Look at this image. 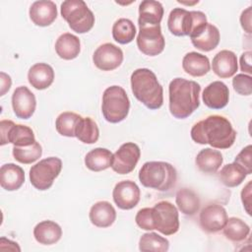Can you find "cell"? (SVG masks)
Listing matches in <instances>:
<instances>
[{
    "mask_svg": "<svg viewBox=\"0 0 252 252\" xmlns=\"http://www.w3.org/2000/svg\"><path fill=\"white\" fill-rule=\"evenodd\" d=\"M192 140L215 149H228L235 141L236 131L230 121L221 115H210L195 123L190 132Z\"/></svg>",
    "mask_w": 252,
    "mask_h": 252,
    "instance_id": "obj_1",
    "label": "cell"
},
{
    "mask_svg": "<svg viewBox=\"0 0 252 252\" xmlns=\"http://www.w3.org/2000/svg\"><path fill=\"white\" fill-rule=\"evenodd\" d=\"M201 86L192 80L175 78L169 83V111L177 119L189 117L200 105Z\"/></svg>",
    "mask_w": 252,
    "mask_h": 252,
    "instance_id": "obj_2",
    "label": "cell"
},
{
    "mask_svg": "<svg viewBox=\"0 0 252 252\" xmlns=\"http://www.w3.org/2000/svg\"><path fill=\"white\" fill-rule=\"evenodd\" d=\"M134 96L149 109L155 110L163 103V90L156 74L148 68L136 69L130 78Z\"/></svg>",
    "mask_w": 252,
    "mask_h": 252,
    "instance_id": "obj_3",
    "label": "cell"
},
{
    "mask_svg": "<svg viewBox=\"0 0 252 252\" xmlns=\"http://www.w3.org/2000/svg\"><path fill=\"white\" fill-rule=\"evenodd\" d=\"M139 180L144 187L166 192L175 185L177 172L169 162L147 161L139 171Z\"/></svg>",
    "mask_w": 252,
    "mask_h": 252,
    "instance_id": "obj_4",
    "label": "cell"
},
{
    "mask_svg": "<svg viewBox=\"0 0 252 252\" xmlns=\"http://www.w3.org/2000/svg\"><path fill=\"white\" fill-rule=\"evenodd\" d=\"M208 24L206 15L201 11H187L183 8H174L167 19L169 32L175 36L189 35L195 37Z\"/></svg>",
    "mask_w": 252,
    "mask_h": 252,
    "instance_id": "obj_5",
    "label": "cell"
},
{
    "mask_svg": "<svg viewBox=\"0 0 252 252\" xmlns=\"http://www.w3.org/2000/svg\"><path fill=\"white\" fill-rule=\"evenodd\" d=\"M130 110V100L125 90L120 86H110L102 94L101 112L109 123L123 121Z\"/></svg>",
    "mask_w": 252,
    "mask_h": 252,
    "instance_id": "obj_6",
    "label": "cell"
},
{
    "mask_svg": "<svg viewBox=\"0 0 252 252\" xmlns=\"http://www.w3.org/2000/svg\"><path fill=\"white\" fill-rule=\"evenodd\" d=\"M61 16L77 33L90 32L94 25V13L83 0H66L61 4Z\"/></svg>",
    "mask_w": 252,
    "mask_h": 252,
    "instance_id": "obj_7",
    "label": "cell"
},
{
    "mask_svg": "<svg viewBox=\"0 0 252 252\" xmlns=\"http://www.w3.org/2000/svg\"><path fill=\"white\" fill-rule=\"evenodd\" d=\"M62 169V160L57 157L43 158L30 169L32 185L40 191L49 189Z\"/></svg>",
    "mask_w": 252,
    "mask_h": 252,
    "instance_id": "obj_8",
    "label": "cell"
},
{
    "mask_svg": "<svg viewBox=\"0 0 252 252\" xmlns=\"http://www.w3.org/2000/svg\"><path fill=\"white\" fill-rule=\"evenodd\" d=\"M154 228L163 235H171L179 229L177 208L168 201H160L152 208Z\"/></svg>",
    "mask_w": 252,
    "mask_h": 252,
    "instance_id": "obj_9",
    "label": "cell"
},
{
    "mask_svg": "<svg viewBox=\"0 0 252 252\" xmlns=\"http://www.w3.org/2000/svg\"><path fill=\"white\" fill-rule=\"evenodd\" d=\"M137 46L145 55L157 56L160 54L165 46L160 25H139Z\"/></svg>",
    "mask_w": 252,
    "mask_h": 252,
    "instance_id": "obj_10",
    "label": "cell"
},
{
    "mask_svg": "<svg viewBox=\"0 0 252 252\" xmlns=\"http://www.w3.org/2000/svg\"><path fill=\"white\" fill-rule=\"evenodd\" d=\"M0 130L1 146L11 143L16 147H26L35 142L34 133L29 126L15 124L12 120H1Z\"/></svg>",
    "mask_w": 252,
    "mask_h": 252,
    "instance_id": "obj_11",
    "label": "cell"
},
{
    "mask_svg": "<svg viewBox=\"0 0 252 252\" xmlns=\"http://www.w3.org/2000/svg\"><path fill=\"white\" fill-rule=\"evenodd\" d=\"M141 157V151L137 144L127 142L122 144L113 154L111 168L118 174H128L134 170Z\"/></svg>",
    "mask_w": 252,
    "mask_h": 252,
    "instance_id": "obj_12",
    "label": "cell"
},
{
    "mask_svg": "<svg viewBox=\"0 0 252 252\" xmlns=\"http://www.w3.org/2000/svg\"><path fill=\"white\" fill-rule=\"evenodd\" d=\"M93 62L101 71L115 70L123 62V51L113 43H103L94 50Z\"/></svg>",
    "mask_w": 252,
    "mask_h": 252,
    "instance_id": "obj_13",
    "label": "cell"
},
{
    "mask_svg": "<svg viewBox=\"0 0 252 252\" xmlns=\"http://www.w3.org/2000/svg\"><path fill=\"white\" fill-rule=\"evenodd\" d=\"M112 198L119 209L131 210L138 205L141 198V191L134 181L123 180L114 186Z\"/></svg>",
    "mask_w": 252,
    "mask_h": 252,
    "instance_id": "obj_14",
    "label": "cell"
},
{
    "mask_svg": "<svg viewBox=\"0 0 252 252\" xmlns=\"http://www.w3.org/2000/svg\"><path fill=\"white\" fill-rule=\"evenodd\" d=\"M227 219L226 210L221 205L213 203L202 209L199 217V222L205 231L215 233L223 228Z\"/></svg>",
    "mask_w": 252,
    "mask_h": 252,
    "instance_id": "obj_15",
    "label": "cell"
},
{
    "mask_svg": "<svg viewBox=\"0 0 252 252\" xmlns=\"http://www.w3.org/2000/svg\"><path fill=\"white\" fill-rule=\"evenodd\" d=\"M12 107L15 115L20 119H29L36 107L34 94L26 86L16 88L12 94Z\"/></svg>",
    "mask_w": 252,
    "mask_h": 252,
    "instance_id": "obj_16",
    "label": "cell"
},
{
    "mask_svg": "<svg viewBox=\"0 0 252 252\" xmlns=\"http://www.w3.org/2000/svg\"><path fill=\"white\" fill-rule=\"evenodd\" d=\"M202 99L209 108L221 109L226 106L229 100L228 87L223 82L215 81L205 88Z\"/></svg>",
    "mask_w": 252,
    "mask_h": 252,
    "instance_id": "obj_17",
    "label": "cell"
},
{
    "mask_svg": "<svg viewBox=\"0 0 252 252\" xmlns=\"http://www.w3.org/2000/svg\"><path fill=\"white\" fill-rule=\"evenodd\" d=\"M29 14L32 22L35 26L47 27L55 21L57 17V7L53 1L39 0L32 4Z\"/></svg>",
    "mask_w": 252,
    "mask_h": 252,
    "instance_id": "obj_18",
    "label": "cell"
},
{
    "mask_svg": "<svg viewBox=\"0 0 252 252\" xmlns=\"http://www.w3.org/2000/svg\"><path fill=\"white\" fill-rule=\"evenodd\" d=\"M212 69L214 73L221 79L232 77L238 69L235 53L226 49L220 50L213 58Z\"/></svg>",
    "mask_w": 252,
    "mask_h": 252,
    "instance_id": "obj_19",
    "label": "cell"
},
{
    "mask_svg": "<svg viewBox=\"0 0 252 252\" xmlns=\"http://www.w3.org/2000/svg\"><path fill=\"white\" fill-rule=\"evenodd\" d=\"M89 218L94 226L105 228L115 221L116 211L109 202L99 201L91 207Z\"/></svg>",
    "mask_w": 252,
    "mask_h": 252,
    "instance_id": "obj_20",
    "label": "cell"
},
{
    "mask_svg": "<svg viewBox=\"0 0 252 252\" xmlns=\"http://www.w3.org/2000/svg\"><path fill=\"white\" fill-rule=\"evenodd\" d=\"M29 83L36 90L49 88L54 81V70L47 63H35L28 72Z\"/></svg>",
    "mask_w": 252,
    "mask_h": 252,
    "instance_id": "obj_21",
    "label": "cell"
},
{
    "mask_svg": "<svg viewBox=\"0 0 252 252\" xmlns=\"http://www.w3.org/2000/svg\"><path fill=\"white\" fill-rule=\"evenodd\" d=\"M25 182L24 169L15 163H5L0 168V185L6 191H16Z\"/></svg>",
    "mask_w": 252,
    "mask_h": 252,
    "instance_id": "obj_22",
    "label": "cell"
},
{
    "mask_svg": "<svg viewBox=\"0 0 252 252\" xmlns=\"http://www.w3.org/2000/svg\"><path fill=\"white\" fill-rule=\"evenodd\" d=\"M34 239L42 245H52L62 236L61 226L53 220H42L33 228Z\"/></svg>",
    "mask_w": 252,
    "mask_h": 252,
    "instance_id": "obj_23",
    "label": "cell"
},
{
    "mask_svg": "<svg viewBox=\"0 0 252 252\" xmlns=\"http://www.w3.org/2000/svg\"><path fill=\"white\" fill-rule=\"evenodd\" d=\"M223 158L220 151L211 148H205L201 150L195 158L197 167L204 173L214 174L222 164Z\"/></svg>",
    "mask_w": 252,
    "mask_h": 252,
    "instance_id": "obj_24",
    "label": "cell"
},
{
    "mask_svg": "<svg viewBox=\"0 0 252 252\" xmlns=\"http://www.w3.org/2000/svg\"><path fill=\"white\" fill-rule=\"evenodd\" d=\"M182 68L185 73L192 77H202L210 71L211 64L206 55L191 51L184 55L182 59Z\"/></svg>",
    "mask_w": 252,
    "mask_h": 252,
    "instance_id": "obj_25",
    "label": "cell"
},
{
    "mask_svg": "<svg viewBox=\"0 0 252 252\" xmlns=\"http://www.w3.org/2000/svg\"><path fill=\"white\" fill-rule=\"evenodd\" d=\"M163 16V7L160 2L144 0L139 5L138 25H160Z\"/></svg>",
    "mask_w": 252,
    "mask_h": 252,
    "instance_id": "obj_26",
    "label": "cell"
},
{
    "mask_svg": "<svg viewBox=\"0 0 252 252\" xmlns=\"http://www.w3.org/2000/svg\"><path fill=\"white\" fill-rule=\"evenodd\" d=\"M220 39L219 29L213 24H207L205 28L193 38H191L192 44L201 51H211L215 49Z\"/></svg>",
    "mask_w": 252,
    "mask_h": 252,
    "instance_id": "obj_27",
    "label": "cell"
},
{
    "mask_svg": "<svg viewBox=\"0 0 252 252\" xmlns=\"http://www.w3.org/2000/svg\"><path fill=\"white\" fill-rule=\"evenodd\" d=\"M55 51L64 60L75 59L81 51L79 37L70 32L62 33L55 42Z\"/></svg>",
    "mask_w": 252,
    "mask_h": 252,
    "instance_id": "obj_28",
    "label": "cell"
},
{
    "mask_svg": "<svg viewBox=\"0 0 252 252\" xmlns=\"http://www.w3.org/2000/svg\"><path fill=\"white\" fill-rule=\"evenodd\" d=\"M113 154L105 148H95L85 157V165L92 171L98 172L111 166Z\"/></svg>",
    "mask_w": 252,
    "mask_h": 252,
    "instance_id": "obj_29",
    "label": "cell"
},
{
    "mask_svg": "<svg viewBox=\"0 0 252 252\" xmlns=\"http://www.w3.org/2000/svg\"><path fill=\"white\" fill-rule=\"evenodd\" d=\"M175 202L178 210L185 216L192 217L200 209L199 196L189 188H181L176 192Z\"/></svg>",
    "mask_w": 252,
    "mask_h": 252,
    "instance_id": "obj_30",
    "label": "cell"
},
{
    "mask_svg": "<svg viewBox=\"0 0 252 252\" xmlns=\"http://www.w3.org/2000/svg\"><path fill=\"white\" fill-rule=\"evenodd\" d=\"M222 229L224 236L232 242L243 241L250 233V226L244 220L236 217L227 219Z\"/></svg>",
    "mask_w": 252,
    "mask_h": 252,
    "instance_id": "obj_31",
    "label": "cell"
},
{
    "mask_svg": "<svg viewBox=\"0 0 252 252\" xmlns=\"http://www.w3.org/2000/svg\"><path fill=\"white\" fill-rule=\"evenodd\" d=\"M75 137L84 144H94L99 138L96 123L91 117H81L76 127Z\"/></svg>",
    "mask_w": 252,
    "mask_h": 252,
    "instance_id": "obj_32",
    "label": "cell"
},
{
    "mask_svg": "<svg viewBox=\"0 0 252 252\" xmlns=\"http://www.w3.org/2000/svg\"><path fill=\"white\" fill-rule=\"evenodd\" d=\"M247 174L245 170L236 162H231L223 165L219 173V178L223 185L232 188L240 185Z\"/></svg>",
    "mask_w": 252,
    "mask_h": 252,
    "instance_id": "obj_33",
    "label": "cell"
},
{
    "mask_svg": "<svg viewBox=\"0 0 252 252\" xmlns=\"http://www.w3.org/2000/svg\"><path fill=\"white\" fill-rule=\"evenodd\" d=\"M136 35V28L133 22L126 18L118 19L112 26V37L120 44L130 43Z\"/></svg>",
    "mask_w": 252,
    "mask_h": 252,
    "instance_id": "obj_34",
    "label": "cell"
},
{
    "mask_svg": "<svg viewBox=\"0 0 252 252\" xmlns=\"http://www.w3.org/2000/svg\"><path fill=\"white\" fill-rule=\"evenodd\" d=\"M169 248V241L156 232L144 233L139 240L140 251H154L165 252Z\"/></svg>",
    "mask_w": 252,
    "mask_h": 252,
    "instance_id": "obj_35",
    "label": "cell"
},
{
    "mask_svg": "<svg viewBox=\"0 0 252 252\" xmlns=\"http://www.w3.org/2000/svg\"><path fill=\"white\" fill-rule=\"evenodd\" d=\"M81 117V115L71 111H64L60 113L55 121V128L57 132L65 137H75L76 127Z\"/></svg>",
    "mask_w": 252,
    "mask_h": 252,
    "instance_id": "obj_36",
    "label": "cell"
},
{
    "mask_svg": "<svg viewBox=\"0 0 252 252\" xmlns=\"http://www.w3.org/2000/svg\"><path fill=\"white\" fill-rule=\"evenodd\" d=\"M14 158L20 163L30 164L37 160L42 155V148L38 142L26 147H13L12 151Z\"/></svg>",
    "mask_w": 252,
    "mask_h": 252,
    "instance_id": "obj_37",
    "label": "cell"
},
{
    "mask_svg": "<svg viewBox=\"0 0 252 252\" xmlns=\"http://www.w3.org/2000/svg\"><path fill=\"white\" fill-rule=\"evenodd\" d=\"M234 91L241 95H250L252 94V78L250 75L237 74L232 79Z\"/></svg>",
    "mask_w": 252,
    "mask_h": 252,
    "instance_id": "obj_38",
    "label": "cell"
},
{
    "mask_svg": "<svg viewBox=\"0 0 252 252\" xmlns=\"http://www.w3.org/2000/svg\"><path fill=\"white\" fill-rule=\"evenodd\" d=\"M137 225L144 230H154L152 208H143L138 211L135 217Z\"/></svg>",
    "mask_w": 252,
    "mask_h": 252,
    "instance_id": "obj_39",
    "label": "cell"
},
{
    "mask_svg": "<svg viewBox=\"0 0 252 252\" xmlns=\"http://www.w3.org/2000/svg\"><path fill=\"white\" fill-rule=\"evenodd\" d=\"M251 157H252V146L248 145L245 148H243L234 158V162L238 163L245 170L247 175H250L252 173Z\"/></svg>",
    "mask_w": 252,
    "mask_h": 252,
    "instance_id": "obj_40",
    "label": "cell"
},
{
    "mask_svg": "<svg viewBox=\"0 0 252 252\" xmlns=\"http://www.w3.org/2000/svg\"><path fill=\"white\" fill-rule=\"evenodd\" d=\"M251 184L252 182L248 181V183L241 191V201L246 213L249 216H251Z\"/></svg>",
    "mask_w": 252,
    "mask_h": 252,
    "instance_id": "obj_41",
    "label": "cell"
},
{
    "mask_svg": "<svg viewBox=\"0 0 252 252\" xmlns=\"http://www.w3.org/2000/svg\"><path fill=\"white\" fill-rule=\"evenodd\" d=\"M251 14H252V7H248L244 11H242L240 15V24L244 32L247 33H251Z\"/></svg>",
    "mask_w": 252,
    "mask_h": 252,
    "instance_id": "obj_42",
    "label": "cell"
},
{
    "mask_svg": "<svg viewBox=\"0 0 252 252\" xmlns=\"http://www.w3.org/2000/svg\"><path fill=\"white\" fill-rule=\"evenodd\" d=\"M251 51H245L240 56V69L247 74H251Z\"/></svg>",
    "mask_w": 252,
    "mask_h": 252,
    "instance_id": "obj_43",
    "label": "cell"
},
{
    "mask_svg": "<svg viewBox=\"0 0 252 252\" xmlns=\"http://www.w3.org/2000/svg\"><path fill=\"white\" fill-rule=\"evenodd\" d=\"M0 250L1 251H21L20 246L17 242L7 239L5 237L0 238Z\"/></svg>",
    "mask_w": 252,
    "mask_h": 252,
    "instance_id": "obj_44",
    "label": "cell"
},
{
    "mask_svg": "<svg viewBox=\"0 0 252 252\" xmlns=\"http://www.w3.org/2000/svg\"><path fill=\"white\" fill-rule=\"evenodd\" d=\"M0 79H1V93H0V95H4L11 88V85H12V80H11V77L4 73V72H1L0 73Z\"/></svg>",
    "mask_w": 252,
    "mask_h": 252,
    "instance_id": "obj_45",
    "label": "cell"
}]
</instances>
